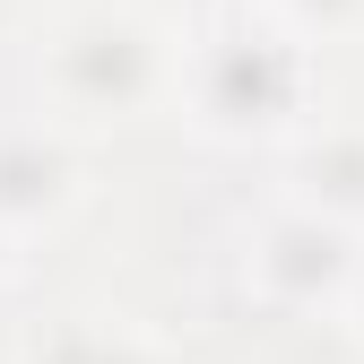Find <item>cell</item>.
<instances>
[{"instance_id": "obj_1", "label": "cell", "mask_w": 364, "mask_h": 364, "mask_svg": "<svg viewBox=\"0 0 364 364\" xmlns=\"http://www.w3.org/2000/svg\"><path fill=\"white\" fill-rule=\"evenodd\" d=\"M182 53L191 0H35L9 87L96 148H122L139 130H173Z\"/></svg>"}, {"instance_id": "obj_2", "label": "cell", "mask_w": 364, "mask_h": 364, "mask_svg": "<svg viewBox=\"0 0 364 364\" xmlns=\"http://www.w3.org/2000/svg\"><path fill=\"white\" fill-rule=\"evenodd\" d=\"M330 105V61L287 35L260 0H191V53H182L173 130L208 156L269 165L295 130Z\"/></svg>"}, {"instance_id": "obj_3", "label": "cell", "mask_w": 364, "mask_h": 364, "mask_svg": "<svg viewBox=\"0 0 364 364\" xmlns=\"http://www.w3.org/2000/svg\"><path fill=\"white\" fill-rule=\"evenodd\" d=\"M217 269H225V295H235L243 321L278 330V338H338L347 304H355L364 235L321 217V208H304L278 182H260L235 208V225H225Z\"/></svg>"}, {"instance_id": "obj_4", "label": "cell", "mask_w": 364, "mask_h": 364, "mask_svg": "<svg viewBox=\"0 0 364 364\" xmlns=\"http://www.w3.org/2000/svg\"><path fill=\"white\" fill-rule=\"evenodd\" d=\"M105 156L113 148H96L70 122H53L35 96H18V87H0V225H18L35 252L61 243L70 225L96 208Z\"/></svg>"}, {"instance_id": "obj_5", "label": "cell", "mask_w": 364, "mask_h": 364, "mask_svg": "<svg viewBox=\"0 0 364 364\" xmlns=\"http://www.w3.org/2000/svg\"><path fill=\"white\" fill-rule=\"evenodd\" d=\"M260 182H278L304 208H321V217H338V225L364 235V105H321L260 165Z\"/></svg>"}, {"instance_id": "obj_6", "label": "cell", "mask_w": 364, "mask_h": 364, "mask_svg": "<svg viewBox=\"0 0 364 364\" xmlns=\"http://www.w3.org/2000/svg\"><path fill=\"white\" fill-rule=\"evenodd\" d=\"M9 364H182L165 330L105 304H43L9 330Z\"/></svg>"}, {"instance_id": "obj_7", "label": "cell", "mask_w": 364, "mask_h": 364, "mask_svg": "<svg viewBox=\"0 0 364 364\" xmlns=\"http://www.w3.org/2000/svg\"><path fill=\"white\" fill-rule=\"evenodd\" d=\"M260 9L278 18L287 35H304L321 61H338V53L364 43V0H260Z\"/></svg>"}, {"instance_id": "obj_8", "label": "cell", "mask_w": 364, "mask_h": 364, "mask_svg": "<svg viewBox=\"0 0 364 364\" xmlns=\"http://www.w3.org/2000/svg\"><path fill=\"white\" fill-rule=\"evenodd\" d=\"M35 243L18 235V225H0V304H9V295H26V278H35Z\"/></svg>"}, {"instance_id": "obj_9", "label": "cell", "mask_w": 364, "mask_h": 364, "mask_svg": "<svg viewBox=\"0 0 364 364\" xmlns=\"http://www.w3.org/2000/svg\"><path fill=\"white\" fill-rule=\"evenodd\" d=\"M338 347H355V355H364V269H355V304H347V330H338Z\"/></svg>"}]
</instances>
